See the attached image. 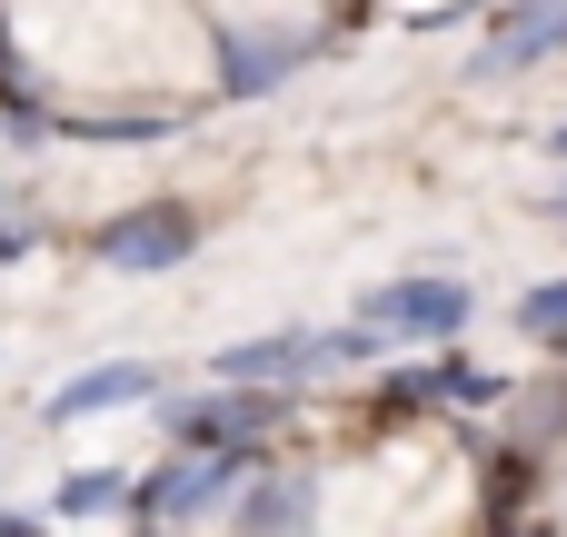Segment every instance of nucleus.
Returning a JSON list of instances; mask_svg holds the SVG:
<instances>
[{"label":"nucleus","instance_id":"obj_1","mask_svg":"<svg viewBox=\"0 0 567 537\" xmlns=\"http://www.w3.org/2000/svg\"><path fill=\"white\" fill-rule=\"evenodd\" d=\"M468 319H478V289H468V279H439V269L379 279V289L359 299V329H369L379 349H449Z\"/></svg>","mask_w":567,"mask_h":537},{"label":"nucleus","instance_id":"obj_2","mask_svg":"<svg viewBox=\"0 0 567 537\" xmlns=\"http://www.w3.org/2000/svg\"><path fill=\"white\" fill-rule=\"evenodd\" d=\"M239 488H249V458H239V448H199V458H169V468H150L130 498H140V518L179 528V518H199V508H219V498H239Z\"/></svg>","mask_w":567,"mask_h":537},{"label":"nucleus","instance_id":"obj_3","mask_svg":"<svg viewBox=\"0 0 567 537\" xmlns=\"http://www.w3.org/2000/svg\"><path fill=\"white\" fill-rule=\"evenodd\" d=\"M189 249H199V219H189L179 199L130 209V219H110V229H100V259H110V269H130V279H140V269H179Z\"/></svg>","mask_w":567,"mask_h":537},{"label":"nucleus","instance_id":"obj_4","mask_svg":"<svg viewBox=\"0 0 567 537\" xmlns=\"http://www.w3.org/2000/svg\"><path fill=\"white\" fill-rule=\"evenodd\" d=\"M159 399V369L150 359H100V369H80V379H60L50 389V428H80V419H110V409H150Z\"/></svg>","mask_w":567,"mask_h":537},{"label":"nucleus","instance_id":"obj_5","mask_svg":"<svg viewBox=\"0 0 567 537\" xmlns=\"http://www.w3.org/2000/svg\"><path fill=\"white\" fill-rule=\"evenodd\" d=\"M319 528V478L309 468H259L239 488V537H309Z\"/></svg>","mask_w":567,"mask_h":537},{"label":"nucleus","instance_id":"obj_6","mask_svg":"<svg viewBox=\"0 0 567 537\" xmlns=\"http://www.w3.org/2000/svg\"><path fill=\"white\" fill-rule=\"evenodd\" d=\"M299 60H309V40H289V30H229V40H219V90H229V100H259V90H279Z\"/></svg>","mask_w":567,"mask_h":537},{"label":"nucleus","instance_id":"obj_7","mask_svg":"<svg viewBox=\"0 0 567 537\" xmlns=\"http://www.w3.org/2000/svg\"><path fill=\"white\" fill-rule=\"evenodd\" d=\"M567 40V0H518L498 30H488V50H478V70H528V60H548Z\"/></svg>","mask_w":567,"mask_h":537},{"label":"nucleus","instance_id":"obj_8","mask_svg":"<svg viewBox=\"0 0 567 537\" xmlns=\"http://www.w3.org/2000/svg\"><path fill=\"white\" fill-rule=\"evenodd\" d=\"M419 399H449V409H488V399H498V369H478V359H439V369H419Z\"/></svg>","mask_w":567,"mask_h":537},{"label":"nucleus","instance_id":"obj_9","mask_svg":"<svg viewBox=\"0 0 567 537\" xmlns=\"http://www.w3.org/2000/svg\"><path fill=\"white\" fill-rule=\"evenodd\" d=\"M120 498H130V478H110V468H80V478H60V498H50V508H60V518H110Z\"/></svg>","mask_w":567,"mask_h":537},{"label":"nucleus","instance_id":"obj_10","mask_svg":"<svg viewBox=\"0 0 567 537\" xmlns=\"http://www.w3.org/2000/svg\"><path fill=\"white\" fill-rule=\"evenodd\" d=\"M518 329H528L538 349H567V279H538V289L518 299Z\"/></svg>","mask_w":567,"mask_h":537},{"label":"nucleus","instance_id":"obj_11","mask_svg":"<svg viewBox=\"0 0 567 537\" xmlns=\"http://www.w3.org/2000/svg\"><path fill=\"white\" fill-rule=\"evenodd\" d=\"M0 537H30V518H10V508H0Z\"/></svg>","mask_w":567,"mask_h":537},{"label":"nucleus","instance_id":"obj_12","mask_svg":"<svg viewBox=\"0 0 567 537\" xmlns=\"http://www.w3.org/2000/svg\"><path fill=\"white\" fill-rule=\"evenodd\" d=\"M548 149H558V159H567V120H558V130H548Z\"/></svg>","mask_w":567,"mask_h":537},{"label":"nucleus","instance_id":"obj_13","mask_svg":"<svg viewBox=\"0 0 567 537\" xmlns=\"http://www.w3.org/2000/svg\"><path fill=\"white\" fill-rule=\"evenodd\" d=\"M548 219H567V189H558V199H548Z\"/></svg>","mask_w":567,"mask_h":537}]
</instances>
